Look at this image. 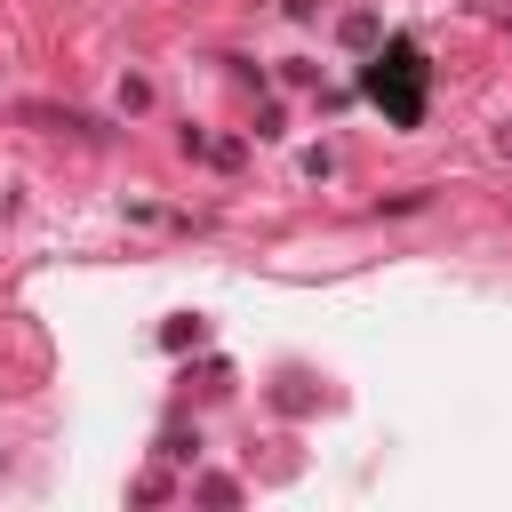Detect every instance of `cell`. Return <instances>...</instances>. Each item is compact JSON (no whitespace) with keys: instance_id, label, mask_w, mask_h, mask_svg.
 I'll return each mask as SVG.
<instances>
[{"instance_id":"6da1fadb","label":"cell","mask_w":512,"mask_h":512,"mask_svg":"<svg viewBox=\"0 0 512 512\" xmlns=\"http://www.w3.org/2000/svg\"><path fill=\"white\" fill-rule=\"evenodd\" d=\"M368 96H376L392 120H416V112H424V64H416V48H384L376 72H368Z\"/></svg>"}]
</instances>
